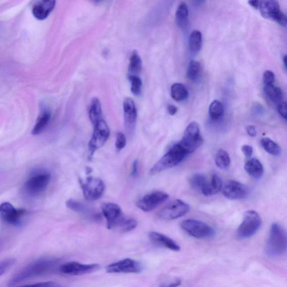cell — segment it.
<instances>
[{
    "label": "cell",
    "mask_w": 287,
    "mask_h": 287,
    "mask_svg": "<svg viewBox=\"0 0 287 287\" xmlns=\"http://www.w3.org/2000/svg\"><path fill=\"white\" fill-rule=\"evenodd\" d=\"M202 46V34L199 30H194L189 35V47L193 53H198Z\"/></svg>",
    "instance_id": "27"
},
{
    "label": "cell",
    "mask_w": 287,
    "mask_h": 287,
    "mask_svg": "<svg viewBox=\"0 0 287 287\" xmlns=\"http://www.w3.org/2000/svg\"><path fill=\"white\" fill-rule=\"evenodd\" d=\"M259 9L264 18L273 20L281 26H286V17L280 11L278 0H261Z\"/></svg>",
    "instance_id": "8"
},
{
    "label": "cell",
    "mask_w": 287,
    "mask_h": 287,
    "mask_svg": "<svg viewBox=\"0 0 287 287\" xmlns=\"http://www.w3.org/2000/svg\"><path fill=\"white\" fill-rule=\"evenodd\" d=\"M209 115L211 119L217 120L223 115L224 106L222 102L214 101L209 107Z\"/></svg>",
    "instance_id": "33"
},
{
    "label": "cell",
    "mask_w": 287,
    "mask_h": 287,
    "mask_svg": "<svg viewBox=\"0 0 287 287\" xmlns=\"http://www.w3.org/2000/svg\"><path fill=\"white\" fill-rule=\"evenodd\" d=\"M263 80L264 85L274 84L275 75L272 71L266 70L264 73Z\"/></svg>",
    "instance_id": "39"
},
{
    "label": "cell",
    "mask_w": 287,
    "mask_h": 287,
    "mask_svg": "<svg viewBox=\"0 0 287 287\" xmlns=\"http://www.w3.org/2000/svg\"><path fill=\"white\" fill-rule=\"evenodd\" d=\"M261 0H249L248 3L251 7L255 9H259Z\"/></svg>",
    "instance_id": "44"
},
{
    "label": "cell",
    "mask_w": 287,
    "mask_h": 287,
    "mask_svg": "<svg viewBox=\"0 0 287 287\" xmlns=\"http://www.w3.org/2000/svg\"><path fill=\"white\" fill-rule=\"evenodd\" d=\"M201 65L198 61L193 60L189 63L187 70V78L192 81L197 80L201 75Z\"/></svg>",
    "instance_id": "34"
},
{
    "label": "cell",
    "mask_w": 287,
    "mask_h": 287,
    "mask_svg": "<svg viewBox=\"0 0 287 287\" xmlns=\"http://www.w3.org/2000/svg\"><path fill=\"white\" fill-rule=\"evenodd\" d=\"M198 1H199V2H204L205 0H198Z\"/></svg>",
    "instance_id": "49"
},
{
    "label": "cell",
    "mask_w": 287,
    "mask_h": 287,
    "mask_svg": "<svg viewBox=\"0 0 287 287\" xmlns=\"http://www.w3.org/2000/svg\"><path fill=\"white\" fill-rule=\"evenodd\" d=\"M32 286H58L59 285L56 284L52 281H47V282L38 283L37 284H32Z\"/></svg>",
    "instance_id": "43"
},
{
    "label": "cell",
    "mask_w": 287,
    "mask_h": 287,
    "mask_svg": "<svg viewBox=\"0 0 287 287\" xmlns=\"http://www.w3.org/2000/svg\"><path fill=\"white\" fill-rule=\"evenodd\" d=\"M207 182V177L201 173L194 174L189 179V184L192 188L198 191L202 192Z\"/></svg>",
    "instance_id": "32"
},
{
    "label": "cell",
    "mask_w": 287,
    "mask_h": 287,
    "mask_svg": "<svg viewBox=\"0 0 287 287\" xmlns=\"http://www.w3.org/2000/svg\"><path fill=\"white\" fill-rule=\"evenodd\" d=\"M110 136V130L106 122L102 120L94 125V129L89 142L90 156L104 146Z\"/></svg>",
    "instance_id": "10"
},
{
    "label": "cell",
    "mask_w": 287,
    "mask_h": 287,
    "mask_svg": "<svg viewBox=\"0 0 287 287\" xmlns=\"http://www.w3.org/2000/svg\"><path fill=\"white\" fill-rule=\"evenodd\" d=\"M261 219L259 214L255 211H248L244 215L243 223L237 230V237L239 239H246L252 237L259 229Z\"/></svg>",
    "instance_id": "6"
},
{
    "label": "cell",
    "mask_w": 287,
    "mask_h": 287,
    "mask_svg": "<svg viewBox=\"0 0 287 287\" xmlns=\"http://www.w3.org/2000/svg\"><path fill=\"white\" fill-rule=\"evenodd\" d=\"M167 110L169 113V114L170 115H175L176 114L177 112L178 109L174 105H169L167 107Z\"/></svg>",
    "instance_id": "45"
},
{
    "label": "cell",
    "mask_w": 287,
    "mask_h": 287,
    "mask_svg": "<svg viewBox=\"0 0 287 287\" xmlns=\"http://www.w3.org/2000/svg\"><path fill=\"white\" fill-rule=\"evenodd\" d=\"M16 263L17 260L14 258L8 259L1 261L0 262V276L6 273Z\"/></svg>",
    "instance_id": "37"
},
{
    "label": "cell",
    "mask_w": 287,
    "mask_h": 287,
    "mask_svg": "<svg viewBox=\"0 0 287 287\" xmlns=\"http://www.w3.org/2000/svg\"><path fill=\"white\" fill-rule=\"evenodd\" d=\"M142 68V61L136 51H133L130 58L129 75L139 74Z\"/></svg>",
    "instance_id": "28"
},
{
    "label": "cell",
    "mask_w": 287,
    "mask_h": 287,
    "mask_svg": "<svg viewBox=\"0 0 287 287\" xmlns=\"http://www.w3.org/2000/svg\"><path fill=\"white\" fill-rule=\"evenodd\" d=\"M172 98L177 102H181L187 99L188 93L186 87L181 83H175L171 88Z\"/></svg>",
    "instance_id": "26"
},
{
    "label": "cell",
    "mask_w": 287,
    "mask_h": 287,
    "mask_svg": "<svg viewBox=\"0 0 287 287\" xmlns=\"http://www.w3.org/2000/svg\"><path fill=\"white\" fill-rule=\"evenodd\" d=\"M129 79L131 82V90L135 95L139 96L141 91L142 81L137 75H129Z\"/></svg>",
    "instance_id": "36"
},
{
    "label": "cell",
    "mask_w": 287,
    "mask_h": 287,
    "mask_svg": "<svg viewBox=\"0 0 287 287\" xmlns=\"http://www.w3.org/2000/svg\"><path fill=\"white\" fill-rule=\"evenodd\" d=\"M102 212L107 220L108 229L119 228L122 231L129 217L125 216L119 206L112 203L104 204Z\"/></svg>",
    "instance_id": "5"
},
{
    "label": "cell",
    "mask_w": 287,
    "mask_h": 287,
    "mask_svg": "<svg viewBox=\"0 0 287 287\" xmlns=\"http://www.w3.org/2000/svg\"><path fill=\"white\" fill-rule=\"evenodd\" d=\"M100 265L97 264H83L75 261H71L61 265L60 271L61 273L69 275H79L88 274L98 270Z\"/></svg>",
    "instance_id": "15"
},
{
    "label": "cell",
    "mask_w": 287,
    "mask_h": 287,
    "mask_svg": "<svg viewBox=\"0 0 287 287\" xmlns=\"http://www.w3.org/2000/svg\"><path fill=\"white\" fill-rule=\"evenodd\" d=\"M286 234L283 227L278 223L271 225L266 253L273 257L282 255L286 252Z\"/></svg>",
    "instance_id": "2"
},
{
    "label": "cell",
    "mask_w": 287,
    "mask_h": 287,
    "mask_svg": "<svg viewBox=\"0 0 287 287\" xmlns=\"http://www.w3.org/2000/svg\"><path fill=\"white\" fill-rule=\"evenodd\" d=\"M66 206L74 212L81 213H89V209L81 203L73 199H69L66 203Z\"/></svg>",
    "instance_id": "35"
},
{
    "label": "cell",
    "mask_w": 287,
    "mask_h": 287,
    "mask_svg": "<svg viewBox=\"0 0 287 287\" xmlns=\"http://www.w3.org/2000/svg\"><path fill=\"white\" fill-rule=\"evenodd\" d=\"M25 213L26 211L24 209H16L8 202L0 205V217L5 222L9 224H17Z\"/></svg>",
    "instance_id": "17"
},
{
    "label": "cell",
    "mask_w": 287,
    "mask_h": 287,
    "mask_svg": "<svg viewBox=\"0 0 287 287\" xmlns=\"http://www.w3.org/2000/svg\"><path fill=\"white\" fill-rule=\"evenodd\" d=\"M189 210L187 204L181 201L176 200L168 204L165 208L158 213L157 216L163 220H173L182 217L186 214Z\"/></svg>",
    "instance_id": "12"
},
{
    "label": "cell",
    "mask_w": 287,
    "mask_h": 287,
    "mask_svg": "<svg viewBox=\"0 0 287 287\" xmlns=\"http://www.w3.org/2000/svg\"><path fill=\"white\" fill-rule=\"evenodd\" d=\"M215 164L220 169L228 168L230 164V158L229 154L223 150H219L215 156Z\"/></svg>",
    "instance_id": "31"
},
{
    "label": "cell",
    "mask_w": 287,
    "mask_h": 287,
    "mask_svg": "<svg viewBox=\"0 0 287 287\" xmlns=\"http://www.w3.org/2000/svg\"><path fill=\"white\" fill-rule=\"evenodd\" d=\"M51 114L48 111H45L42 113L38 118L37 122L33 127L32 130V134L33 135H38L42 132L44 129L46 125L50 120Z\"/></svg>",
    "instance_id": "30"
},
{
    "label": "cell",
    "mask_w": 287,
    "mask_h": 287,
    "mask_svg": "<svg viewBox=\"0 0 287 287\" xmlns=\"http://www.w3.org/2000/svg\"><path fill=\"white\" fill-rule=\"evenodd\" d=\"M149 238L154 243L162 246L168 249L178 251L180 250V247L174 242L173 240L162 233L157 232H151L149 233Z\"/></svg>",
    "instance_id": "20"
},
{
    "label": "cell",
    "mask_w": 287,
    "mask_h": 287,
    "mask_svg": "<svg viewBox=\"0 0 287 287\" xmlns=\"http://www.w3.org/2000/svg\"><path fill=\"white\" fill-rule=\"evenodd\" d=\"M142 269L139 262L129 258L111 264L106 268L107 272L109 273H139Z\"/></svg>",
    "instance_id": "14"
},
{
    "label": "cell",
    "mask_w": 287,
    "mask_h": 287,
    "mask_svg": "<svg viewBox=\"0 0 287 287\" xmlns=\"http://www.w3.org/2000/svg\"><path fill=\"white\" fill-rule=\"evenodd\" d=\"M168 195L162 192H154L146 195L136 202V206L144 212H150L165 202Z\"/></svg>",
    "instance_id": "13"
},
{
    "label": "cell",
    "mask_w": 287,
    "mask_h": 287,
    "mask_svg": "<svg viewBox=\"0 0 287 287\" xmlns=\"http://www.w3.org/2000/svg\"><path fill=\"white\" fill-rule=\"evenodd\" d=\"M261 146L270 155L277 156L280 155L281 148L276 142L269 138L264 137L261 140Z\"/></svg>",
    "instance_id": "29"
},
{
    "label": "cell",
    "mask_w": 287,
    "mask_h": 287,
    "mask_svg": "<svg viewBox=\"0 0 287 287\" xmlns=\"http://www.w3.org/2000/svg\"><path fill=\"white\" fill-rule=\"evenodd\" d=\"M222 189L223 196L230 200L243 199L247 197L249 193L247 186L236 181H228Z\"/></svg>",
    "instance_id": "16"
},
{
    "label": "cell",
    "mask_w": 287,
    "mask_h": 287,
    "mask_svg": "<svg viewBox=\"0 0 287 287\" xmlns=\"http://www.w3.org/2000/svg\"><path fill=\"white\" fill-rule=\"evenodd\" d=\"M283 63H284V65L285 69H286L287 66H286V55L284 56V57L283 58Z\"/></svg>",
    "instance_id": "47"
},
{
    "label": "cell",
    "mask_w": 287,
    "mask_h": 287,
    "mask_svg": "<svg viewBox=\"0 0 287 287\" xmlns=\"http://www.w3.org/2000/svg\"><path fill=\"white\" fill-rule=\"evenodd\" d=\"M93 1H94L95 2H101L102 0H93Z\"/></svg>",
    "instance_id": "48"
},
{
    "label": "cell",
    "mask_w": 287,
    "mask_h": 287,
    "mask_svg": "<svg viewBox=\"0 0 287 287\" xmlns=\"http://www.w3.org/2000/svg\"><path fill=\"white\" fill-rule=\"evenodd\" d=\"M126 145V138L125 135L122 132L117 133L116 135V147L117 150L120 151L124 148Z\"/></svg>",
    "instance_id": "38"
},
{
    "label": "cell",
    "mask_w": 287,
    "mask_h": 287,
    "mask_svg": "<svg viewBox=\"0 0 287 287\" xmlns=\"http://www.w3.org/2000/svg\"><path fill=\"white\" fill-rule=\"evenodd\" d=\"M188 9L185 3L179 5L176 14V21L178 26L184 29L187 27L188 22Z\"/></svg>",
    "instance_id": "25"
},
{
    "label": "cell",
    "mask_w": 287,
    "mask_h": 287,
    "mask_svg": "<svg viewBox=\"0 0 287 287\" xmlns=\"http://www.w3.org/2000/svg\"><path fill=\"white\" fill-rule=\"evenodd\" d=\"M79 182L84 196L88 201H97L103 196L106 187L101 179L89 177L85 180L80 179Z\"/></svg>",
    "instance_id": "7"
},
{
    "label": "cell",
    "mask_w": 287,
    "mask_h": 287,
    "mask_svg": "<svg viewBox=\"0 0 287 287\" xmlns=\"http://www.w3.org/2000/svg\"><path fill=\"white\" fill-rule=\"evenodd\" d=\"M59 263V260L56 259L42 258L35 260L15 274L9 281L8 285L15 286L25 280L47 273Z\"/></svg>",
    "instance_id": "1"
},
{
    "label": "cell",
    "mask_w": 287,
    "mask_h": 287,
    "mask_svg": "<svg viewBox=\"0 0 287 287\" xmlns=\"http://www.w3.org/2000/svg\"><path fill=\"white\" fill-rule=\"evenodd\" d=\"M242 151L244 155L247 158L251 157V156L253 155V148L249 145L244 146L242 148Z\"/></svg>",
    "instance_id": "41"
},
{
    "label": "cell",
    "mask_w": 287,
    "mask_h": 287,
    "mask_svg": "<svg viewBox=\"0 0 287 287\" xmlns=\"http://www.w3.org/2000/svg\"><path fill=\"white\" fill-rule=\"evenodd\" d=\"M181 225L184 231L196 238L212 237L215 234L214 230L201 220L187 219L182 222Z\"/></svg>",
    "instance_id": "9"
},
{
    "label": "cell",
    "mask_w": 287,
    "mask_h": 287,
    "mask_svg": "<svg viewBox=\"0 0 287 287\" xmlns=\"http://www.w3.org/2000/svg\"><path fill=\"white\" fill-rule=\"evenodd\" d=\"M51 175L43 172L36 174L28 179L24 184V188L30 196H36L44 192L49 186Z\"/></svg>",
    "instance_id": "11"
},
{
    "label": "cell",
    "mask_w": 287,
    "mask_h": 287,
    "mask_svg": "<svg viewBox=\"0 0 287 287\" xmlns=\"http://www.w3.org/2000/svg\"><path fill=\"white\" fill-rule=\"evenodd\" d=\"M186 156V153L178 143L173 146L170 150L154 165L151 168L150 173L151 175H156L169 168L175 167L179 165Z\"/></svg>",
    "instance_id": "3"
},
{
    "label": "cell",
    "mask_w": 287,
    "mask_h": 287,
    "mask_svg": "<svg viewBox=\"0 0 287 287\" xmlns=\"http://www.w3.org/2000/svg\"><path fill=\"white\" fill-rule=\"evenodd\" d=\"M203 139L198 123L192 122L184 131L182 139L178 143L182 150L189 155L196 151L203 145Z\"/></svg>",
    "instance_id": "4"
},
{
    "label": "cell",
    "mask_w": 287,
    "mask_h": 287,
    "mask_svg": "<svg viewBox=\"0 0 287 287\" xmlns=\"http://www.w3.org/2000/svg\"><path fill=\"white\" fill-rule=\"evenodd\" d=\"M223 187L222 179L217 175H213L211 181H208L202 193L206 196H212L217 194Z\"/></svg>",
    "instance_id": "22"
},
{
    "label": "cell",
    "mask_w": 287,
    "mask_h": 287,
    "mask_svg": "<svg viewBox=\"0 0 287 287\" xmlns=\"http://www.w3.org/2000/svg\"><path fill=\"white\" fill-rule=\"evenodd\" d=\"M56 4V0H39L34 5L32 13L34 17L39 20L47 19L53 12Z\"/></svg>",
    "instance_id": "19"
},
{
    "label": "cell",
    "mask_w": 287,
    "mask_h": 287,
    "mask_svg": "<svg viewBox=\"0 0 287 287\" xmlns=\"http://www.w3.org/2000/svg\"><path fill=\"white\" fill-rule=\"evenodd\" d=\"M123 106L125 126L128 131L132 132L135 129L137 120V110L135 102L130 98H126Z\"/></svg>",
    "instance_id": "18"
},
{
    "label": "cell",
    "mask_w": 287,
    "mask_h": 287,
    "mask_svg": "<svg viewBox=\"0 0 287 287\" xmlns=\"http://www.w3.org/2000/svg\"><path fill=\"white\" fill-rule=\"evenodd\" d=\"M89 118L91 124L94 126L100 121L104 120L101 104L97 98H94L91 101L89 110Z\"/></svg>",
    "instance_id": "24"
},
{
    "label": "cell",
    "mask_w": 287,
    "mask_h": 287,
    "mask_svg": "<svg viewBox=\"0 0 287 287\" xmlns=\"http://www.w3.org/2000/svg\"><path fill=\"white\" fill-rule=\"evenodd\" d=\"M277 111L279 115L283 118V119L286 120V104L284 101H281L280 103L277 104Z\"/></svg>",
    "instance_id": "40"
},
{
    "label": "cell",
    "mask_w": 287,
    "mask_h": 287,
    "mask_svg": "<svg viewBox=\"0 0 287 287\" xmlns=\"http://www.w3.org/2000/svg\"><path fill=\"white\" fill-rule=\"evenodd\" d=\"M264 91L269 99L277 105L280 102L283 101V91L274 84L264 85Z\"/></svg>",
    "instance_id": "23"
},
{
    "label": "cell",
    "mask_w": 287,
    "mask_h": 287,
    "mask_svg": "<svg viewBox=\"0 0 287 287\" xmlns=\"http://www.w3.org/2000/svg\"><path fill=\"white\" fill-rule=\"evenodd\" d=\"M138 171V162L137 161H135L132 165V171H131V175L134 176H136L137 173Z\"/></svg>",
    "instance_id": "46"
},
{
    "label": "cell",
    "mask_w": 287,
    "mask_h": 287,
    "mask_svg": "<svg viewBox=\"0 0 287 287\" xmlns=\"http://www.w3.org/2000/svg\"><path fill=\"white\" fill-rule=\"evenodd\" d=\"M247 131L249 136L254 137L256 135L255 127L253 125H249L247 127Z\"/></svg>",
    "instance_id": "42"
},
{
    "label": "cell",
    "mask_w": 287,
    "mask_h": 287,
    "mask_svg": "<svg viewBox=\"0 0 287 287\" xmlns=\"http://www.w3.org/2000/svg\"><path fill=\"white\" fill-rule=\"evenodd\" d=\"M244 168L249 175L255 179H259L263 176V166L257 159H250L246 162Z\"/></svg>",
    "instance_id": "21"
}]
</instances>
